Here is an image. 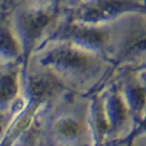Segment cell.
<instances>
[{
    "label": "cell",
    "mask_w": 146,
    "mask_h": 146,
    "mask_svg": "<svg viewBox=\"0 0 146 146\" xmlns=\"http://www.w3.org/2000/svg\"><path fill=\"white\" fill-rule=\"evenodd\" d=\"M139 141H141V142H143L144 144H146V139H139Z\"/></svg>",
    "instance_id": "9a60e30c"
},
{
    "label": "cell",
    "mask_w": 146,
    "mask_h": 146,
    "mask_svg": "<svg viewBox=\"0 0 146 146\" xmlns=\"http://www.w3.org/2000/svg\"><path fill=\"white\" fill-rule=\"evenodd\" d=\"M84 0H64V3L67 5V10L68 9H72V8L76 7L78 3L82 2Z\"/></svg>",
    "instance_id": "7c38bea8"
},
{
    "label": "cell",
    "mask_w": 146,
    "mask_h": 146,
    "mask_svg": "<svg viewBox=\"0 0 146 146\" xmlns=\"http://www.w3.org/2000/svg\"><path fill=\"white\" fill-rule=\"evenodd\" d=\"M23 52L20 41L15 34L10 21L3 22L1 25V45H0V58L1 64L21 63Z\"/></svg>",
    "instance_id": "9c48e42d"
},
{
    "label": "cell",
    "mask_w": 146,
    "mask_h": 146,
    "mask_svg": "<svg viewBox=\"0 0 146 146\" xmlns=\"http://www.w3.org/2000/svg\"><path fill=\"white\" fill-rule=\"evenodd\" d=\"M142 1H143V3H144V6H145V7H146V0H142Z\"/></svg>",
    "instance_id": "e0dca14e"
},
{
    "label": "cell",
    "mask_w": 146,
    "mask_h": 146,
    "mask_svg": "<svg viewBox=\"0 0 146 146\" xmlns=\"http://www.w3.org/2000/svg\"><path fill=\"white\" fill-rule=\"evenodd\" d=\"M145 13H146V11H145Z\"/></svg>",
    "instance_id": "ac0fdd59"
},
{
    "label": "cell",
    "mask_w": 146,
    "mask_h": 146,
    "mask_svg": "<svg viewBox=\"0 0 146 146\" xmlns=\"http://www.w3.org/2000/svg\"><path fill=\"white\" fill-rule=\"evenodd\" d=\"M115 27L117 22L110 25H90L74 21L65 15L57 20L43 46L51 43H69L110 60L115 38Z\"/></svg>",
    "instance_id": "277c9868"
},
{
    "label": "cell",
    "mask_w": 146,
    "mask_h": 146,
    "mask_svg": "<svg viewBox=\"0 0 146 146\" xmlns=\"http://www.w3.org/2000/svg\"><path fill=\"white\" fill-rule=\"evenodd\" d=\"M146 11L142 0H84L68 9L72 20L90 25H110L125 17Z\"/></svg>",
    "instance_id": "5b68a950"
},
{
    "label": "cell",
    "mask_w": 146,
    "mask_h": 146,
    "mask_svg": "<svg viewBox=\"0 0 146 146\" xmlns=\"http://www.w3.org/2000/svg\"><path fill=\"white\" fill-rule=\"evenodd\" d=\"M100 94L109 125V146L127 142L133 132V120L117 79L110 82Z\"/></svg>",
    "instance_id": "8992f818"
},
{
    "label": "cell",
    "mask_w": 146,
    "mask_h": 146,
    "mask_svg": "<svg viewBox=\"0 0 146 146\" xmlns=\"http://www.w3.org/2000/svg\"><path fill=\"white\" fill-rule=\"evenodd\" d=\"M27 5H33V6H45V7H52L55 12L58 15L56 10V2L57 0H25Z\"/></svg>",
    "instance_id": "30bf717a"
},
{
    "label": "cell",
    "mask_w": 146,
    "mask_h": 146,
    "mask_svg": "<svg viewBox=\"0 0 146 146\" xmlns=\"http://www.w3.org/2000/svg\"><path fill=\"white\" fill-rule=\"evenodd\" d=\"M36 64L57 77L66 87L80 89L89 97L110 69V60L69 43H51L35 54Z\"/></svg>",
    "instance_id": "6da1fadb"
},
{
    "label": "cell",
    "mask_w": 146,
    "mask_h": 146,
    "mask_svg": "<svg viewBox=\"0 0 146 146\" xmlns=\"http://www.w3.org/2000/svg\"><path fill=\"white\" fill-rule=\"evenodd\" d=\"M146 58V13H134L117 22L115 38L110 57V69L92 95L102 92L122 73Z\"/></svg>",
    "instance_id": "7a4b0ae2"
},
{
    "label": "cell",
    "mask_w": 146,
    "mask_h": 146,
    "mask_svg": "<svg viewBox=\"0 0 146 146\" xmlns=\"http://www.w3.org/2000/svg\"><path fill=\"white\" fill-rule=\"evenodd\" d=\"M23 96L21 63L1 64L0 74V113L1 119L10 114Z\"/></svg>",
    "instance_id": "ba28073f"
},
{
    "label": "cell",
    "mask_w": 146,
    "mask_h": 146,
    "mask_svg": "<svg viewBox=\"0 0 146 146\" xmlns=\"http://www.w3.org/2000/svg\"><path fill=\"white\" fill-rule=\"evenodd\" d=\"M129 69L135 70V72H143V73H146V58L143 59L142 62H139V64H136L135 66L129 68Z\"/></svg>",
    "instance_id": "8fae6325"
},
{
    "label": "cell",
    "mask_w": 146,
    "mask_h": 146,
    "mask_svg": "<svg viewBox=\"0 0 146 146\" xmlns=\"http://www.w3.org/2000/svg\"><path fill=\"white\" fill-rule=\"evenodd\" d=\"M63 5H64V0H57V2H56V10H57L58 15L60 13V11H62Z\"/></svg>",
    "instance_id": "5bb4252c"
},
{
    "label": "cell",
    "mask_w": 146,
    "mask_h": 146,
    "mask_svg": "<svg viewBox=\"0 0 146 146\" xmlns=\"http://www.w3.org/2000/svg\"><path fill=\"white\" fill-rule=\"evenodd\" d=\"M136 141H139V139H136ZM139 143H141V144H142V146H146V144H144V143H143V142H141V141H139Z\"/></svg>",
    "instance_id": "2e32d148"
},
{
    "label": "cell",
    "mask_w": 146,
    "mask_h": 146,
    "mask_svg": "<svg viewBox=\"0 0 146 146\" xmlns=\"http://www.w3.org/2000/svg\"><path fill=\"white\" fill-rule=\"evenodd\" d=\"M58 15L52 7L25 5L15 10L10 23L20 41L23 52L22 79L30 72L31 60L41 50L44 42L57 22Z\"/></svg>",
    "instance_id": "3957f363"
},
{
    "label": "cell",
    "mask_w": 146,
    "mask_h": 146,
    "mask_svg": "<svg viewBox=\"0 0 146 146\" xmlns=\"http://www.w3.org/2000/svg\"><path fill=\"white\" fill-rule=\"evenodd\" d=\"M117 146H142V144L139 143V141L133 139V141H127L125 143H122V144H120V145Z\"/></svg>",
    "instance_id": "4fadbf2b"
},
{
    "label": "cell",
    "mask_w": 146,
    "mask_h": 146,
    "mask_svg": "<svg viewBox=\"0 0 146 146\" xmlns=\"http://www.w3.org/2000/svg\"><path fill=\"white\" fill-rule=\"evenodd\" d=\"M133 120V130L146 111V73L126 69L117 79Z\"/></svg>",
    "instance_id": "52a82bcc"
}]
</instances>
